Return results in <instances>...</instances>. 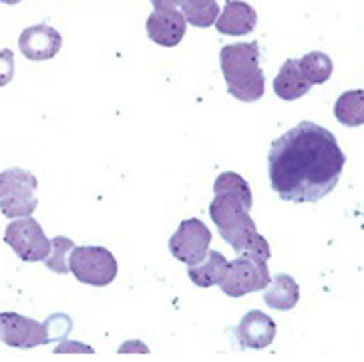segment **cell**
<instances>
[{
    "label": "cell",
    "mask_w": 364,
    "mask_h": 362,
    "mask_svg": "<svg viewBox=\"0 0 364 362\" xmlns=\"http://www.w3.org/2000/svg\"><path fill=\"white\" fill-rule=\"evenodd\" d=\"M63 47V36L48 24H35L21 33L18 48L28 60L55 59Z\"/></svg>",
    "instance_id": "cell-10"
},
{
    "label": "cell",
    "mask_w": 364,
    "mask_h": 362,
    "mask_svg": "<svg viewBox=\"0 0 364 362\" xmlns=\"http://www.w3.org/2000/svg\"><path fill=\"white\" fill-rule=\"evenodd\" d=\"M0 2H4V4H18V2H23V0H0Z\"/></svg>",
    "instance_id": "cell-25"
},
{
    "label": "cell",
    "mask_w": 364,
    "mask_h": 362,
    "mask_svg": "<svg viewBox=\"0 0 364 362\" xmlns=\"http://www.w3.org/2000/svg\"><path fill=\"white\" fill-rule=\"evenodd\" d=\"M69 270L81 284L109 286L117 278V260L101 245H75L69 254Z\"/></svg>",
    "instance_id": "cell-5"
},
{
    "label": "cell",
    "mask_w": 364,
    "mask_h": 362,
    "mask_svg": "<svg viewBox=\"0 0 364 362\" xmlns=\"http://www.w3.org/2000/svg\"><path fill=\"white\" fill-rule=\"evenodd\" d=\"M4 242L23 262H45L50 254V240L35 218L24 215L4 230Z\"/></svg>",
    "instance_id": "cell-7"
},
{
    "label": "cell",
    "mask_w": 364,
    "mask_h": 362,
    "mask_svg": "<svg viewBox=\"0 0 364 362\" xmlns=\"http://www.w3.org/2000/svg\"><path fill=\"white\" fill-rule=\"evenodd\" d=\"M344 164L346 157L334 133L302 121L272 141L270 186L284 201L318 203L338 186Z\"/></svg>",
    "instance_id": "cell-1"
},
{
    "label": "cell",
    "mask_w": 364,
    "mask_h": 362,
    "mask_svg": "<svg viewBox=\"0 0 364 362\" xmlns=\"http://www.w3.org/2000/svg\"><path fill=\"white\" fill-rule=\"evenodd\" d=\"M212 244V232L198 218H189L179 223L177 232L169 240V252L186 266H196L205 260Z\"/></svg>",
    "instance_id": "cell-8"
},
{
    "label": "cell",
    "mask_w": 364,
    "mask_h": 362,
    "mask_svg": "<svg viewBox=\"0 0 364 362\" xmlns=\"http://www.w3.org/2000/svg\"><path fill=\"white\" fill-rule=\"evenodd\" d=\"M129 351H141V352H149L145 346H143V342H139V346H121L119 352H129Z\"/></svg>",
    "instance_id": "cell-24"
},
{
    "label": "cell",
    "mask_w": 364,
    "mask_h": 362,
    "mask_svg": "<svg viewBox=\"0 0 364 362\" xmlns=\"http://www.w3.org/2000/svg\"><path fill=\"white\" fill-rule=\"evenodd\" d=\"M228 257L215 252V250H210L208 256L203 262L196 264V266H188L189 280L193 282L196 286L200 288H212V286H220L225 276V270H228Z\"/></svg>",
    "instance_id": "cell-16"
},
{
    "label": "cell",
    "mask_w": 364,
    "mask_h": 362,
    "mask_svg": "<svg viewBox=\"0 0 364 362\" xmlns=\"http://www.w3.org/2000/svg\"><path fill=\"white\" fill-rule=\"evenodd\" d=\"M274 339H276V322L259 310H250L237 326V340L244 348L262 351L268 348Z\"/></svg>",
    "instance_id": "cell-12"
},
{
    "label": "cell",
    "mask_w": 364,
    "mask_h": 362,
    "mask_svg": "<svg viewBox=\"0 0 364 362\" xmlns=\"http://www.w3.org/2000/svg\"><path fill=\"white\" fill-rule=\"evenodd\" d=\"M181 12L191 26L208 28L220 16V6L215 0H179Z\"/></svg>",
    "instance_id": "cell-18"
},
{
    "label": "cell",
    "mask_w": 364,
    "mask_h": 362,
    "mask_svg": "<svg viewBox=\"0 0 364 362\" xmlns=\"http://www.w3.org/2000/svg\"><path fill=\"white\" fill-rule=\"evenodd\" d=\"M38 179L31 171L21 167H11L0 174V211L4 218H24L33 215L38 206L36 199Z\"/></svg>",
    "instance_id": "cell-4"
},
{
    "label": "cell",
    "mask_w": 364,
    "mask_h": 362,
    "mask_svg": "<svg viewBox=\"0 0 364 362\" xmlns=\"http://www.w3.org/2000/svg\"><path fill=\"white\" fill-rule=\"evenodd\" d=\"M334 117L344 127L364 125V89L342 93L334 105Z\"/></svg>",
    "instance_id": "cell-17"
},
{
    "label": "cell",
    "mask_w": 364,
    "mask_h": 362,
    "mask_svg": "<svg viewBox=\"0 0 364 362\" xmlns=\"http://www.w3.org/2000/svg\"><path fill=\"white\" fill-rule=\"evenodd\" d=\"M57 354H63V352H87V354H93V348H89V346H82L81 342H63L60 346L55 348Z\"/></svg>",
    "instance_id": "cell-22"
},
{
    "label": "cell",
    "mask_w": 364,
    "mask_h": 362,
    "mask_svg": "<svg viewBox=\"0 0 364 362\" xmlns=\"http://www.w3.org/2000/svg\"><path fill=\"white\" fill-rule=\"evenodd\" d=\"M188 21L183 12L173 11H153L147 18V35L155 45L161 47H177L186 36Z\"/></svg>",
    "instance_id": "cell-11"
},
{
    "label": "cell",
    "mask_w": 364,
    "mask_h": 362,
    "mask_svg": "<svg viewBox=\"0 0 364 362\" xmlns=\"http://www.w3.org/2000/svg\"><path fill=\"white\" fill-rule=\"evenodd\" d=\"M252 189L242 176L234 171L220 174L213 183V201L210 215L218 225L220 235L240 256H252L270 260V244L259 234L250 215L252 210Z\"/></svg>",
    "instance_id": "cell-2"
},
{
    "label": "cell",
    "mask_w": 364,
    "mask_h": 362,
    "mask_svg": "<svg viewBox=\"0 0 364 362\" xmlns=\"http://www.w3.org/2000/svg\"><path fill=\"white\" fill-rule=\"evenodd\" d=\"M310 89H312V82L306 79L298 59L286 60L274 79V93L282 101H296V99L308 95Z\"/></svg>",
    "instance_id": "cell-14"
},
{
    "label": "cell",
    "mask_w": 364,
    "mask_h": 362,
    "mask_svg": "<svg viewBox=\"0 0 364 362\" xmlns=\"http://www.w3.org/2000/svg\"><path fill=\"white\" fill-rule=\"evenodd\" d=\"M300 63V69L306 75V79L312 82V85H322L332 77V59H330L326 53H320V50H312L304 55L302 59H298Z\"/></svg>",
    "instance_id": "cell-19"
},
{
    "label": "cell",
    "mask_w": 364,
    "mask_h": 362,
    "mask_svg": "<svg viewBox=\"0 0 364 362\" xmlns=\"http://www.w3.org/2000/svg\"><path fill=\"white\" fill-rule=\"evenodd\" d=\"M220 65L228 93L237 101L256 103L264 97L266 79L259 69V47L256 41L225 45L220 50Z\"/></svg>",
    "instance_id": "cell-3"
},
{
    "label": "cell",
    "mask_w": 364,
    "mask_h": 362,
    "mask_svg": "<svg viewBox=\"0 0 364 362\" xmlns=\"http://www.w3.org/2000/svg\"><path fill=\"white\" fill-rule=\"evenodd\" d=\"M73 247H75V242L69 240V238H65V235L53 238V240H50V254H48L47 260H45L47 268L53 270V272H57V274H67V272H71V270H69V254H71Z\"/></svg>",
    "instance_id": "cell-20"
},
{
    "label": "cell",
    "mask_w": 364,
    "mask_h": 362,
    "mask_svg": "<svg viewBox=\"0 0 364 362\" xmlns=\"http://www.w3.org/2000/svg\"><path fill=\"white\" fill-rule=\"evenodd\" d=\"M258 24L256 11L242 0H225L222 14L215 18L213 26L218 28L220 35L228 36H244L250 35Z\"/></svg>",
    "instance_id": "cell-13"
},
{
    "label": "cell",
    "mask_w": 364,
    "mask_h": 362,
    "mask_svg": "<svg viewBox=\"0 0 364 362\" xmlns=\"http://www.w3.org/2000/svg\"><path fill=\"white\" fill-rule=\"evenodd\" d=\"M14 77V53L11 48L0 50V87H6Z\"/></svg>",
    "instance_id": "cell-21"
},
{
    "label": "cell",
    "mask_w": 364,
    "mask_h": 362,
    "mask_svg": "<svg viewBox=\"0 0 364 362\" xmlns=\"http://www.w3.org/2000/svg\"><path fill=\"white\" fill-rule=\"evenodd\" d=\"M155 11H173L179 6V0H151Z\"/></svg>",
    "instance_id": "cell-23"
},
{
    "label": "cell",
    "mask_w": 364,
    "mask_h": 362,
    "mask_svg": "<svg viewBox=\"0 0 364 362\" xmlns=\"http://www.w3.org/2000/svg\"><path fill=\"white\" fill-rule=\"evenodd\" d=\"M0 339L12 348H35L53 340L50 328L16 312H0Z\"/></svg>",
    "instance_id": "cell-9"
},
{
    "label": "cell",
    "mask_w": 364,
    "mask_h": 362,
    "mask_svg": "<svg viewBox=\"0 0 364 362\" xmlns=\"http://www.w3.org/2000/svg\"><path fill=\"white\" fill-rule=\"evenodd\" d=\"M272 276L268 262L252 256H240L228 264L222 280V290L230 298H242L250 292H259L270 284Z\"/></svg>",
    "instance_id": "cell-6"
},
{
    "label": "cell",
    "mask_w": 364,
    "mask_h": 362,
    "mask_svg": "<svg viewBox=\"0 0 364 362\" xmlns=\"http://www.w3.org/2000/svg\"><path fill=\"white\" fill-rule=\"evenodd\" d=\"M264 302L274 310H292L300 300V286L290 274H278L270 280V284L264 288Z\"/></svg>",
    "instance_id": "cell-15"
}]
</instances>
